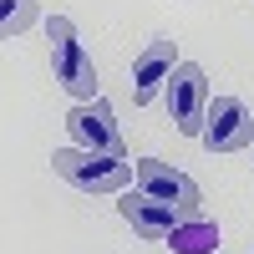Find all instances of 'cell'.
<instances>
[{
  "label": "cell",
  "mask_w": 254,
  "mask_h": 254,
  "mask_svg": "<svg viewBox=\"0 0 254 254\" xmlns=\"http://www.w3.org/2000/svg\"><path fill=\"white\" fill-rule=\"evenodd\" d=\"M46 41H51V71H56V81H61L76 102H92V97H97V61H92V51H87V41L76 36V26H71L66 15H51Z\"/></svg>",
  "instance_id": "7a4b0ae2"
},
{
  "label": "cell",
  "mask_w": 254,
  "mask_h": 254,
  "mask_svg": "<svg viewBox=\"0 0 254 254\" xmlns=\"http://www.w3.org/2000/svg\"><path fill=\"white\" fill-rule=\"evenodd\" d=\"M214 254H219V249H214Z\"/></svg>",
  "instance_id": "8fae6325"
},
{
  "label": "cell",
  "mask_w": 254,
  "mask_h": 254,
  "mask_svg": "<svg viewBox=\"0 0 254 254\" xmlns=\"http://www.w3.org/2000/svg\"><path fill=\"white\" fill-rule=\"evenodd\" d=\"M173 66H178V41L173 36L147 41L142 56L132 61V107H147V102L158 97V87L173 76Z\"/></svg>",
  "instance_id": "52a82bcc"
},
{
  "label": "cell",
  "mask_w": 254,
  "mask_h": 254,
  "mask_svg": "<svg viewBox=\"0 0 254 254\" xmlns=\"http://www.w3.org/2000/svg\"><path fill=\"white\" fill-rule=\"evenodd\" d=\"M163 92H168V122L183 137H198L203 132V112H208V71L198 61H178L173 76L163 81Z\"/></svg>",
  "instance_id": "3957f363"
},
{
  "label": "cell",
  "mask_w": 254,
  "mask_h": 254,
  "mask_svg": "<svg viewBox=\"0 0 254 254\" xmlns=\"http://www.w3.org/2000/svg\"><path fill=\"white\" fill-rule=\"evenodd\" d=\"M117 214H122V224H132V234H142V239H168V234H173V229L188 219V214H178L173 203L142 193V188L117 198Z\"/></svg>",
  "instance_id": "ba28073f"
},
{
  "label": "cell",
  "mask_w": 254,
  "mask_h": 254,
  "mask_svg": "<svg viewBox=\"0 0 254 254\" xmlns=\"http://www.w3.org/2000/svg\"><path fill=\"white\" fill-rule=\"evenodd\" d=\"M36 0H0V41H10L20 31H31L36 26Z\"/></svg>",
  "instance_id": "30bf717a"
},
{
  "label": "cell",
  "mask_w": 254,
  "mask_h": 254,
  "mask_svg": "<svg viewBox=\"0 0 254 254\" xmlns=\"http://www.w3.org/2000/svg\"><path fill=\"white\" fill-rule=\"evenodd\" d=\"M198 142L208 147V153H239V147L254 142V112L244 107L239 97H208Z\"/></svg>",
  "instance_id": "277c9868"
},
{
  "label": "cell",
  "mask_w": 254,
  "mask_h": 254,
  "mask_svg": "<svg viewBox=\"0 0 254 254\" xmlns=\"http://www.w3.org/2000/svg\"><path fill=\"white\" fill-rule=\"evenodd\" d=\"M132 173H137V188L142 193H153V198H163V203H173L178 214H203V193H198V183L188 178V173H178L173 163H163V158H137L132 163Z\"/></svg>",
  "instance_id": "8992f818"
},
{
  "label": "cell",
  "mask_w": 254,
  "mask_h": 254,
  "mask_svg": "<svg viewBox=\"0 0 254 254\" xmlns=\"http://www.w3.org/2000/svg\"><path fill=\"white\" fill-rule=\"evenodd\" d=\"M66 132L76 147H92V153H112V158H127V142H122V127L112 117V107L102 97L92 102H76L66 112Z\"/></svg>",
  "instance_id": "5b68a950"
},
{
  "label": "cell",
  "mask_w": 254,
  "mask_h": 254,
  "mask_svg": "<svg viewBox=\"0 0 254 254\" xmlns=\"http://www.w3.org/2000/svg\"><path fill=\"white\" fill-rule=\"evenodd\" d=\"M249 254H254V249H249Z\"/></svg>",
  "instance_id": "7c38bea8"
},
{
  "label": "cell",
  "mask_w": 254,
  "mask_h": 254,
  "mask_svg": "<svg viewBox=\"0 0 254 254\" xmlns=\"http://www.w3.org/2000/svg\"><path fill=\"white\" fill-rule=\"evenodd\" d=\"M51 173L61 183L81 188V193H122V188L137 178L127 158L92 153V147H56V153H51Z\"/></svg>",
  "instance_id": "6da1fadb"
},
{
  "label": "cell",
  "mask_w": 254,
  "mask_h": 254,
  "mask_svg": "<svg viewBox=\"0 0 254 254\" xmlns=\"http://www.w3.org/2000/svg\"><path fill=\"white\" fill-rule=\"evenodd\" d=\"M163 244L173 249V254H214V244H219V224L203 219V214H193V219H183Z\"/></svg>",
  "instance_id": "9c48e42d"
}]
</instances>
